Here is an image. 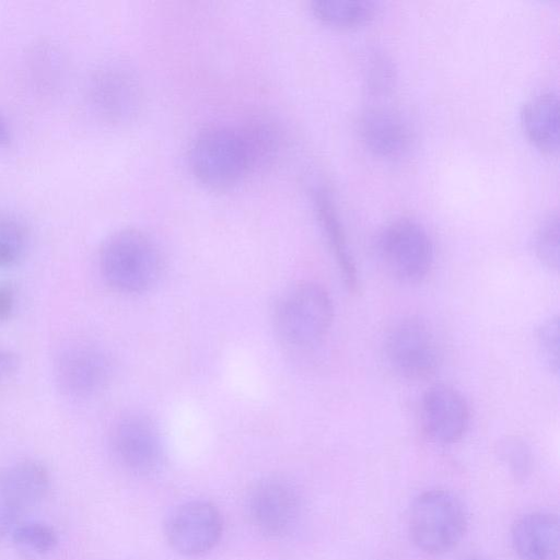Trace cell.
<instances>
[{"label":"cell","mask_w":560,"mask_h":560,"mask_svg":"<svg viewBox=\"0 0 560 560\" xmlns=\"http://www.w3.org/2000/svg\"><path fill=\"white\" fill-rule=\"evenodd\" d=\"M98 261L104 281L126 294L150 290L162 270L158 245L137 229H122L109 235L101 247Z\"/></svg>","instance_id":"1"},{"label":"cell","mask_w":560,"mask_h":560,"mask_svg":"<svg viewBox=\"0 0 560 560\" xmlns=\"http://www.w3.org/2000/svg\"><path fill=\"white\" fill-rule=\"evenodd\" d=\"M272 319L276 334L284 345L306 348L317 343L329 330L332 301L320 284L300 282L278 299Z\"/></svg>","instance_id":"2"},{"label":"cell","mask_w":560,"mask_h":560,"mask_svg":"<svg viewBox=\"0 0 560 560\" xmlns=\"http://www.w3.org/2000/svg\"><path fill=\"white\" fill-rule=\"evenodd\" d=\"M467 525V513L462 501L450 491H424L410 505L409 535L412 542L425 553L441 555L452 550L464 537Z\"/></svg>","instance_id":"3"},{"label":"cell","mask_w":560,"mask_h":560,"mask_svg":"<svg viewBox=\"0 0 560 560\" xmlns=\"http://www.w3.org/2000/svg\"><path fill=\"white\" fill-rule=\"evenodd\" d=\"M189 164L198 182L210 189L236 185L249 171L240 129L214 126L200 132L191 145Z\"/></svg>","instance_id":"4"},{"label":"cell","mask_w":560,"mask_h":560,"mask_svg":"<svg viewBox=\"0 0 560 560\" xmlns=\"http://www.w3.org/2000/svg\"><path fill=\"white\" fill-rule=\"evenodd\" d=\"M377 249L388 272L404 283L421 282L433 264V244L418 221L400 218L380 234Z\"/></svg>","instance_id":"5"},{"label":"cell","mask_w":560,"mask_h":560,"mask_svg":"<svg viewBox=\"0 0 560 560\" xmlns=\"http://www.w3.org/2000/svg\"><path fill=\"white\" fill-rule=\"evenodd\" d=\"M51 477L39 460L23 459L0 469V541L48 494Z\"/></svg>","instance_id":"6"},{"label":"cell","mask_w":560,"mask_h":560,"mask_svg":"<svg viewBox=\"0 0 560 560\" xmlns=\"http://www.w3.org/2000/svg\"><path fill=\"white\" fill-rule=\"evenodd\" d=\"M385 355L392 369L407 380L432 376L441 362V351L429 325L416 317L405 318L385 338Z\"/></svg>","instance_id":"7"},{"label":"cell","mask_w":560,"mask_h":560,"mask_svg":"<svg viewBox=\"0 0 560 560\" xmlns=\"http://www.w3.org/2000/svg\"><path fill=\"white\" fill-rule=\"evenodd\" d=\"M223 533L219 509L205 500H192L175 508L165 522V537L179 555L198 557L211 551Z\"/></svg>","instance_id":"8"},{"label":"cell","mask_w":560,"mask_h":560,"mask_svg":"<svg viewBox=\"0 0 560 560\" xmlns=\"http://www.w3.org/2000/svg\"><path fill=\"white\" fill-rule=\"evenodd\" d=\"M113 375L109 355L98 347L77 343L65 348L55 363V378L71 398H90L102 392Z\"/></svg>","instance_id":"9"},{"label":"cell","mask_w":560,"mask_h":560,"mask_svg":"<svg viewBox=\"0 0 560 560\" xmlns=\"http://www.w3.org/2000/svg\"><path fill=\"white\" fill-rule=\"evenodd\" d=\"M246 508L250 522L260 533L279 537L296 524L301 501L292 483L283 478L267 477L252 487Z\"/></svg>","instance_id":"10"},{"label":"cell","mask_w":560,"mask_h":560,"mask_svg":"<svg viewBox=\"0 0 560 560\" xmlns=\"http://www.w3.org/2000/svg\"><path fill=\"white\" fill-rule=\"evenodd\" d=\"M110 444L119 464L132 474L150 475L162 464L160 433L151 419L143 415L121 417L112 430Z\"/></svg>","instance_id":"11"},{"label":"cell","mask_w":560,"mask_h":560,"mask_svg":"<svg viewBox=\"0 0 560 560\" xmlns=\"http://www.w3.org/2000/svg\"><path fill=\"white\" fill-rule=\"evenodd\" d=\"M470 410L465 397L454 387L436 384L428 388L421 401L424 434L439 444H452L466 433Z\"/></svg>","instance_id":"12"},{"label":"cell","mask_w":560,"mask_h":560,"mask_svg":"<svg viewBox=\"0 0 560 560\" xmlns=\"http://www.w3.org/2000/svg\"><path fill=\"white\" fill-rule=\"evenodd\" d=\"M89 95L95 109L106 119H129L139 106V86L133 74L124 67L98 70L91 79Z\"/></svg>","instance_id":"13"},{"label":"cell","mask_w":560,"mask_h":560,"mask_svg":"<svg viewBox=\"0 0 560 560\" xmlns=\"http://www.w3.org/2000/svg\"><path fill=\"white\" fill-rule=\"evenodd\" d=\"M364 145L375 156L397 160L411 149L413 136L407 120L389 108H371L360 120Z\"/></svg>","instance_id":"14"},{"label":"cell","mask_w":560,"mask_h":560,"mask_svg":"<svg viewBox=\"0 0 560 560\" xmlns=\"http://www.w3.org/2000/svg\"><path fill=\"white\" fill-rule=\"evenodd\" d=\"M518 560H559V520L551 512L535 511L518 517L511 529Z\"/></svg>","instance_id":"15"},{"label":"cell","mask_w":560,"mask_h":560,"mask_svg":"<svg viewBox=\"0 0 560 560\" xmlns=\"http://www.w3.org/2000/svg\"><path fill=\"white\" fill-rule=\"evenodd\" d=\"M521 124L527 139L538 150L553 154L559 150V100L542 92L528 100L521 110Z\"/></svg>","instance_id":"16"},{"label":"cell","mask_w":560,"mask_h":560,"mask_svg":"<svg viewBox=\"0 0 560 560\" xmlns=\"http://www.w3.org/2000/svg\"><path fill=\"white\" fill-rule=\"evenodd\" d=\"M315 203L319 222L340 269L345 285L351 293H357L360 280L336 208L330 197L323 190L316 192Z\"/></svg>","instance_id":"17"},{"label":"cell","mask_w":560,"mask_h":560,"mask_svg":"<svg viewBox=\"0 0 560 560\" xmlns=\"http://www.w3.org/2000/svg\"><path fill=\"white\" fill-rule=\"evenodd\" d=\"M312 12L322 23L351 28L369 23L377 12V3L369 0H317Z\"/></svg>","instance_id":"18"},{"label":"cell","mask_w":560,"mask_h":560,"mask_svg":"<svg viewBox=\"0 0 560 560\" xmlns=\"http://www.w3.org/2000/svg\"><path fill=\"white\" fill-rule=\"evenodd\" d=\"M248 162L249 170L269 164L279 150L280 137L273 125L266 120L249 122L240 129Z\"/></svg>","instance_id":"19"},{"label":"cell","mask_w":560,"mask_h":560,"mask_svg":"<svg viewBox=\"0 0 560 560\" xmlns=\"http://www.w3.org/2000/svg\"><path fill=\"white\" fill-rule=\"evenodd\" d=\"M28 243L26 225L10 213H0V270L16 265Z\"/></svg>","instance_id":"20"},{"label":"cell","mask_w":560,"mask_h":560,"mask_svg":"<svg viewBox=\"0 0 560 560\" xmlns=\"http://www.w3.org/2000/svg\"><path fill=\"white\" fill-rule=\"evenodd\" d=\"M11 538L18 548L37 556L51 552L58 544L56 530L36 521L21 522L13 529Z\"/></svg>","instance_id":"21"},{"label":"cell","mask_w":560,"mask_h":560,"mask_svg":"<svg viewBox=\"0 0 560 560\" xmlns=\"http://www.w3.org/2000/svg\"><path fill=\"white\" fill-rule=\"evenodd\" d=\"M559 217L549 214L540 224L535 237V252L538 259L547 268H559Z\"/></svg>","instance_id":"22"},{"label":"cell","mask_w":560,"mask_h":560,"mask_svg":"<svg viewBox=\"0 0 560 560\" xmlns=\"http://www.w3.org/2000/svg\"><path fill=\"white\" fill-rule=\"evenodd\" d=\"M499 455L516 478H524L529 472L532 453L522 439L509 436L502 440L499 444Z\"/></svg>","instance_id":"23"},{"label":"cell","mask_w":560,"mask_h":560,"mask_svg":"<svg viewBox=\"0 0 560 560\" xmlns=\"http://www.w3.org/2000/svg\"><path fill=\"white\" fill-rule=\"evenodd\" d=\"M537 343L542 361L550 371L559 369V325L558 316L545 320L537 331Z\"/></svg>","instance_id":"24"},{"label":"cell","mask_w":560,"mask_h":560,"mask_svg":"<svg viewBox=\"0 0 560 560\" xmlns=\"http://www.w3.org/2000/svg\"><path fill=\"white\" fill-rule=\"evenodd\" d=\"M31 61H33V71L35 79L42 84V88H47V79L49 88L54 86L60 73L61 59L55 47L40 46L39 49L34 50Z\"/></svg>","instance_id":"25"},{"label":"cell","mask_w":560,"mask_h":560,"mask_svg":"<svg viewBox=\"0 0 560 560\" xmlns=\"http://www.w3.org/2000/svg\"><path fill=\"white\" fill-rule=\"evenodd\" d=\"M18 294L10 281L0 282V323L9 320L16 307Z\"/></svg>","instance_id":"26"},{"label":"cell","mask_w":560,"mask_h":560,"mask_svg":"<svg viewBox=\"0 0 560 560\" xmlns=\"http://www.w3.org/2000/svg\"><path fill=\"white\" fill-rule=\"evenodd\" d=\"M20 364V358L14 351L0 347V387L18 374Z\"/></svg>","instance_id":"27"},{"label":"cell","mask_w":560,"mask_h":560,"mask_svg":"<svg viewBox=\"0 0 560 560\" xmlns=\"http://www.w3.org/2000/svg\"><path fill=\"white\" fill-rule=\"evenodd\" d=\"M10 140V128L7 120L0 115V144Z\"/></svg>","instance_id":"28"},{"label":"cell","mask_w":560,"mask_h":560,"mask_svg":"<svg viewBox=\"0 0 560 560\" xmlns=\"http://www.w3.org/2000/svg\"><path fill=\"white\" fill-rule=\"evenodd\" d=\"M465 560H488V559H485V558H481V557H472V558H468V559H465Z\"/></svg>","instance_id":"29"}]
</instances>
